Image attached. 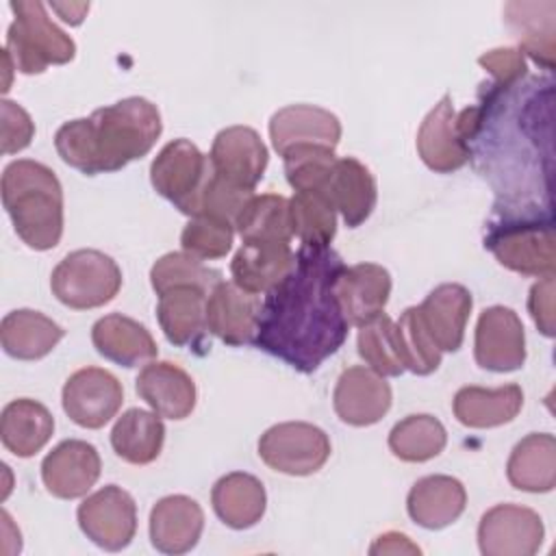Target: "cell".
I'll return each instance as SVG.
<instances>
[{
    "label": "cell",
    "mask_w": 556,
    "mask_h": 556,
    "mask_svg": "<svg viewBox=\"0 0 556 556\" xmlns=\"http://www.w3.org/2000/svg\"><path fill=\"white\" fill-rule=\"evenodd\" d=\"M343 267L330 245H300L291 271L261 302L252 343L302 374L315 371L348 339L337 295Z\"/></svg>",
    "instance_id": "6da1fadb"
},
{
    "label": "cell",
    "mask_w": 556,
    "mask_h": 556,
    "mask_svg": "<svg viewBox=\"0 0 556 556\" xmlns=\"http://www.w3.org/2000/svg\"><path fill=\"white\" fill-rule=\"evenodd\" d=\"M161 130L163 122L156 104L132 96L96 109L89 117L61 124L54 135V148L63 163L96 176L117 172L146 156Z\"/></svg>",
    "instance_id": "7a4b0ae2"
},
{
    "label": "cell",
    "mask_w": 556,
    "mask_h": 556,
    "mask_svg": "<svg viewBox=\"0 0 556 556\" xmlns=\"http://www.w3.org/2000/svg\"><path fill=\"white\" fill-rule=\"evenodd\" d=\"M2 204L17 237L33 250L59 245L63 235V187L56 174L37 161L17 159L2 172Z\"/></svg>",
    "instance_id": "3957f363"
},
{
    "label": "cell",
    "mask_w": 556,
    "mask_h": 556,
    "mask_svg": "<svg viewBox=\"0 0 556 556\" xmlns=\"http://www.w3.org/2000/svg\"><path fill=\"white\" fill-rule=\"evenodd\" d=\"M484 248L510 271L536 278L554 276L552 213H541L539 204H495Z\"/></svg>",
    "instance_id": "277c9868"
},
{
    "label": "cell",
    "mask_w": 556,
    "mask_h": 556,
    "mask_svg": "<svg viewBox=\"0 0 556 556\" xmlns=\"http://www.w3.org/2000/svg\"><path fill=\"white\" fill-rule=\"evenodd\" d=\"M15 20L7 30V54L22 74H41L50 65H65L76 43L46 13L39 0H11Z\"/></svg>",
    "instance_id": "5b68a950"
},
{
    "label": "cell",
    "mask_w": 556,
    "mask_h": 556,
    "mask_svg": "<svg viewBox=\"0 0 556 556\" xmlns=\"http://www.w3.org/2000/svg\"><path fill=\"white\" fill-rule=\"evenodd\" d=\"M122 287V269L100 250H74L52 269L54 298L76 311L109 304Z\"/></svg>",
    "instance_id": "8992f818"
},
{
    "label": "cell",
    "mask_w": 556,
    "mask_h": 556,
    "mask_svg": "<svg viewBox=\"0 0 556 556\" xmlns=\"http://www.w3.org/2000/svg\"><path fill=\"white\" fill-rule=\"evenodd\" d=\"M258 456L274 471L287 476H311L330 458V439L313 424L285 421L261 434Z\"/></svg>",
    "instance_id": "52a82bcc"
},
{
    "label": "cell",
    "mask_w": 556,
    "mask_h": 556,
    "mask_svg": "<svg viewBox=\"0 0 556 556\" xmlns=\"http://www.w3.org/2000/svg\"><path fill=\"white\" fill-rule=\"evenodd\" d=\"M208 176V156H204L189 139L165 143L150 165V182L156 193L189 217Z\"/></svg>",
    "instance_id": "ba28073f"
},
{
    "label": "cell",
    "mask_w": 556,
    "mask_h": 556,
    "mask_svg": "<svg viewBox=\"0 0 556 556\" xmlns=\"http://www.w3.org/2000/svg\"><path fill=\"white\" fill-rule=\"evenodd\" d=\"M76 517L85 536L106 552L128 547L137 532V504L132 495L117 484H106L87 495Z\"/></svg>",
    "instance_id": "9c48e42d"
},
{
    "label": "cell",
    "mask_w": 556,
    "mask_h": 556,
    "mask_svg": "<svg viewBox=\"0 0 556 556\" xmlns=\"http://www.w3.org/2000/svg\"><path fill=\"white\" fill-rule=\"evenodd\" d=\"M61 402L76 426L98 430L122 408L124 389L111 371L102 367H83L65 380Z\"/></svg>",
    "instance_id": "30bf717a"
},
{
    "label": "cell",
    "mask_w": 556,
    "mask_h": 556,
    "mask_svg": "<svg viewBox=\"0 0 556 556\" xmlns=\"http://www.w3.org/2000/svg\"><path fill=\"white\" fill-rule=\"evenodd\" d=\"M545 536L536 510L519 504L489 508L478 526V545L484 556H532Z\"/></svg>",
    "instance_id": "8fae6325"
},
{
    "label": "cell",
    "mask_w": 556,
    "mask_h": 556,
    "mask_svg": "<svg viewBox=\"0 0 556 556\" xmlns=\"http://www.w3.org/2000/svg\"><path fill=\"white\" fill-rule=\"evenodd\" d=\"M473 356L482 369L515 371L526 361V332L519 315L508 306H489L476 324Z\"/></svg>",
    "instance_id": "7c38bea8"
},
{
    "label": "cell",
    "mask_w": 556,
    "mask_h": 556,
    "mask_svg": "<svg viewBox=\"0 0 556 556\" xmlns=\"http://www.w3.org/2000/svg\"><path fill=\"white\" fill-rule=\"evenodd\" d=\"M267 148L250 126H228L213 139L208 163L224 180L254 191L267 167Z\"/></svg>",
    "instance_id": "4fadbf2b"
},
{
    "label": "cell",
    "mask_w": 556,
    "mask_h": 556,
    "mask_svg": "<svg viewBox=\"0 0 556 556\" xmlns=\"http://www.w3.org/2000/svg\"><path fill=\"white\" fill-rule=\"evenodd\" d=\"M391 387L384 376L363 365L341 371L332 393L337 417L343 424L358 428L380 421L391 408Z\"/></svg>",
    "instance_id": "5bb4252c"
},
{
    "label": "cell",
    "mask_w": 556,
    "mask_h": 556,
    "mask_svg": "<svg viewBox=\"0 0 556 556\" xmlns=\"http://www.w3.org/2000/svg\"><path fill=\"white\" fill-rule=\"evenodd\" d=\"M100 454L98 450L80 439L61 441L41 463V480L54 497L76 500L100 478Z\"/></svg>",
    "instance_id": "9a60e30c"
},
{
    "label": "cell",
    "mask_w": 556,
    "mask_h": 556,
    "mask_svg": "<svg viewBox=\"0 0 556 556\" xmlns=\"http://www.w3.org/2000/svg\"><path fill=\"white\" fill-rule=\"evenodd\" d=\"M258 313V295L243 291L232 280L217 282L206 295V330L226 345L252 343Z\"/></svg>",
    "instance_id": "2e32d148"
},
{
    "label": "cell",
    "mask_w": 556,
    "mask_h": 556,
    "mask_svg": "<svg viewBox=\"0 0 556 556\" xmlns=\"http://www.w3.org/2000/svg\"><path fill=\"white\" fill-rule=\"evenodd\" d=\"M269 139L280 156L295 146H324L334 150L341 139V122L321 106L291 104L271 115Z\"/></svg>",
    "instance_id": "e0dca14e"
},
{
    "label": "cell",
    "mask_w": 556,
    "mask_h": 556,
    "mask_svg": "<svg viewBox=\"0 0 556 556\" xmlns=\"http://www.w3.org/2000/svg\"><path fill=\"white\" fill-rule=\"evenodd\" d=\"M139 397L161 417L185 419L195 408V382L176 363L152 361L137 376Z\"/></svg>",
    "instance_id": "ac0fdd59"
},
{
    "label": "cell",
    "mask_w": 556,
    "mask_h": 556,
    "mask_svg": "<svg viewBox=\"0 0 556 556\" xmlns=\"http://www.w3.org/2000/svg\"><path fill=\"white\" fill-rule=\"evenodd\" d=\"M293 263L289 241H243L230 263V274L243 291L265 295L291 271Z\"/></svg>",
    "instance_id": "d6986e66"
},
{
    "label": "cell",
    "mask_w": 556,
    "mask_h": 556,
    "mask_svg": "<svg viewBox=\"0 0 556 556\" xmlns=\"http://www.w3.org/2000/svg\"><path fill=\"white\" fill-rule=\"evenodd\" d=\"M473 300L469 289L458 282L434 287L417 306L419 317L441 352H456L465 339V326Z\"/></svg>",
    "instance_id": "ffe728a7"
},
{
    "label": "cell",
    "mask_w": 556,
    "mask_h": 556,
    "mask_svg": "<svg viewBox=\"0 0 556 556\" xmlns=\"http://www.w3.org/2000/svg\"><path fill=\"white\" fill-rule=\"evenodd\" d=\"M417 152L426 167L439 174H452L469 161V150L456 132V111L447 93L424 117L417 132Z\"/></svg>",
    "instance_id": "44dd1931"
},
{
    "label": "cell",
    "mask_w": 556,
    "mask_h": 556,
    "mask_svg": "<svg viewBox=\"0 0 556 556\" xmlns=\"http://www.w3.org/2000/svg\"><path fill=\"white\" fill-rule=\"evenodd\" d=\"M337 295L350 326H363L380 315L391 295V274L376 263L343 267L337 280Z\"/></svg>",
    "instance_id": "7402d4cb"
},
{
    "label": "cell",
    "mask_w": 556,
    "mask_h": 556,
    "mask_svg": "<svg viewBox=\"0 0 556 556\" xmlns=\"http://www.w3.org/2000/svg\"><path fill=\"white\" fill-rule=\"evenodd\" d=\"M204 530L200 504L187 495L161 497L150 510V541L163 554L193 549Z\"/></svg>",
    "instance_id": "603a6c76"
},
{
    "label": "cell",
    "mask_w": 556,
    "mask_h": 556,
    "mask_svg": "<svg viewBox=\"0 0 556 556\" xmlns=\"http://www.w3.org/2000/svg\"><path fill=\"white\" fill-rule=\"evenodd\" d=\"M467 504V491L460 480L452 476H426L419 478L406 497L408 517L426 528L441 530L454 523Z\"/></svg>",
    "instance_id": "cb8c5ba5"
},
{
    "label": "cell",
    "mask_w": 556,
    "mask_h": 556,
    "mask_svg": "<svg viewBox=\"0 0 556 556\" xmlns=\"http://www.w3.org/2000/svg\"><path fill=\"white\" fill-rule=\"evenodd\" d=\"M91 343L100 356L124 367L148 363L159 352L150 330L122 313L100 317L91 328Z\"/></svg>",
    "instance_id": "d4e9b609"
},
{
    "label": "cell",
    "mask_w": 556,
    "mask_h": 556,
    "mask_svg": "<svg viewBox=\"0 0 556 556\" xmlns=\"http://www.w3.org/2000/svg\"><path fill=\"white\" fill-rule=\"evenodd\" d=\"M326 198L332 202L334 211L341 213L345 226L356 228L371 215L376 206V178L358 159H337Z\"/></svg>",
    "instance_id": "484cf974"
},
{
    "label": "cell",
    "mask_w": 556,
    "mask_h": 556,
    "mask_svg": "<svg viewBox=\"0 0 556 556\" xmlns=\"http://www.w3.org/2000/svg\"><path fill=\"white\" fill-rule=\"evenodd\" d=\"M211 504L215 515L232 530H248L261 521L267 506L265 486L258 478L245 471L222 476L213 491Z\"/></svg>",
    "instance_id": "4316f807"
},
{
    "label": "cell",
    "mask_w": 556,
    "mask_h": 556,
    "mask_svg": "<svg viewBox=\"0 0 556 556\" xmlns=\"http://www.w3.org/2000/svg\"><path fill=\"white\" fill-rule=\"evenodd\" d=\"M65 337V330L39 311L17 308L2 317L0 341L4 352L17 361H39Z\"/></svg>",
    "instance_id": "83f0119b"
},
{
    "label": "cell",
    "mask_w": 556,
    "mask_h": 556,
    "mask_svg": "<svg viewBox=\"0 0 556 556\" xmlns=\"http://www.w3.org/2000/svg\"><path fill=\"white\" fill-rule=\"evenodd\" d=\"M52 432H54V417L37 400L20 397L9 402L2 408V417H0L2 445L20 458L35 456L50 441Z\"/></svg>",
    "instance_id": "f1b7e54d"
},
{
    "label": "cell",
    "mask_w": 556,
    "mask_h": 556,
    "mask_svg": "<svg viewBox=\"0 0 556 556\" xmlns=\"http://www.w3.org/2000/svg\"><path fill=\"white\" fill-rule=\"evenodd\" d=\"M506 478L519 491H552L556 484V439L549 432L523 437L508 456Z\"/></svg>",
    "instance_id": "f546056e"
},
{
    "label": "cell",
    "mask_w": 556,
    "mask_h": 556,
    "mask_svg": "<svg viewBox=\"0 0 556 556\" xmlns=\"http://www.w3.org/2000/svg\"><path fill=\"white\" fill-rule=\"evenodd\" d=\"M523 406V391L519 384H504L497 389L463 387L456 391L452 408L454 417L467 428H495L513 421Z\"/></svg>",
    "instance_id": "4dcf8cb0"
},
{
    "label": "cell",
    "mask_w": 556,
    "mask_h": 556,
    "mask_svg": "<svg viewBox=\"0 0 556 556\" xmlns=\"http://www.w3.org/2000/svg\"><path fill=\"white\" fill-rule=\"evenodd\" d=\"M206 295L200 289L176 287L159 295L156 317L169 343L195 345L206 330Z\"/></svg>",
    "instance_id": "1f68e13d"
},
{
    "label": "cell",
    "mask_w": 556,
    "mask_h": 556,
    "mask_svg": "<svg viewBox=\"0 0 556 556\" xmlns=\"http://www.w3.org/2000/svg\"><path fill=\"white\" fill-rule=\"evenodd\" d=\"M165 441L161 415L143 408H128L111 430L113 452L130 465H148L159 458Z\"/></svg>",
    "instance_id": "d6a6232c"
},
{
    "label": "cell",
    "mask_w": 556,
    "mask_h": 556,
    "mask_svg": "<svg viewBox=\"0 0 556 556\" xmlns=\"http://www.w3.org/2000/svg\"><path fill=\"white\" fill-rule=\"evenodd\" d=\"M549 2H508L506 22L519 39V52H528L536 65L554 67V11Z\"/></svg>",
    "instance_id": "836d02e7"
},
{
    "label": "cell",
    "mask_w": 556,
    "mask_h": 556,
    "mask_svg": "<svg viewBox=\"0 0 556 556\" xmlns=\"http://www.w3.org/2000/svg\"><path fill=\"white\" fill-rule=\"evenodd\" d=\"M289 222L293 237L308 248H328L337 235V211L317 191H295L289 200Z\"/></svg>",
    "instance_id": "e575fe53"
},
{
    "label": "cell",
    "mask_w": 556,
    "mask_h": 556,
    "mask_svg": "<svg viewBox=\"0 0 556 556\" xmlns=\"http://www.w3.org/2000/svg\"><path fill=\"white\" fill-rule=\"evenodd\" d=\"M241 241H289L291 243V222H289V200L278 193L252 195L235 224Z\"/></svg>",
    "instance_id": "d590c367"
},
{
    "label": "cell",
    "mask_w": 556,
    "mask_h": 556,
    "mask_svg": "<svg viewBox=\"0 0 556 556\" xmlns=\"http://www.w3.org/2000/svg\"><path fill=\"white\" fill-rule=\"evenodd\" d=\"M447 432L443 424L426 413L408 415L389 432L391 452L406 463H424L443 452Z\"/></svg>",
    "instance_id": "8d00e7d4"
},
{
    "label": "cell",
    "mask_w": 556,
    "mask_h": 556,
    "mask_svg": "<svg viewBox=\"0 0 556 556\" xmlns=\"http://www.w3.org/2000/svg\"><path fill=\"white\" fill-rule=\"evenodd\" d=\"M150 282L156 295L176 287H191L211 293V289L222 282V271L206 267L202 261L187 252H169L156 258L152 265Z\"/></svg>",
    "instance_id": "74e56055"
},
{
    "label": "cell",
    "mask_w": 556,
    "mask_h": 556,
    "mask_svg": "<svg viewBox=\"0 0 556 556\" xmlns=\"http://www.w3.org/2000/svg\"><path fill=\"white\" fill-rule=\"evenodd\" d=\"M358 354L380 376L404 371L395 321L384 311L358 328Z\"/></svg>",
    "instance_id": "f35d334b"
},
{
    "label": "cell",
    "mask_w": 556,
    "mask_h": 556,
    "mask_svg": "<svg viewBox=\"0 0 556 556\" xmlns=\"http://www.w3.org/2000/svg\"><path fill=\"white\" fill-rule=\"evenodd\" d=\"M337 154L324 146H295L282 154L287 182L295 191H317L326 195Z\"/></svg>",
    "instance_id": "ab89813d"
},
{
    "label": "cell",
    "mask_w": 556,
    "mask_h": 556,
    "mask_svg": "<svg viewBox=\"0 0 556 556\" xmlns=\"http://www.w3.org/2000/svg\"><path fill=\"white\" fill-rule=\"evenodd\" d=\"M395 332L404 369L417 376H428L441 365V350L428 334L417 306H410L400 315L395 321Z\"/></svg>",
    "instance_id": "60d3db41"
},
{
    "label": "cell",
    "mask_w": 556,
    "mask_h": 556,
    "mask_svg": "<svg viewBox=\"0 0 556 556\" xmlns=\"http://www.w3.org/2000/svg\"><path fill=\"white\" fill-rule=\"evenodd\" d=\"M235 226L213 217H191L180 232L182 252L198 261L222 258L230 252Z\"/></svg>",
    "instance_id": "b9f144b4"
},
{
    "label": "cell",
    "mask_w": 556,
    "mask_h": 556,
    "mask_svg": "<svg viewBox=\"0 0 556 556\" xmlns=\"http://www.w3.org/2000/svg\"><path fill=\"white\" fill-rule=\"evenodd\" d=\"M254 195L250 189H241L222 176H217L211 167V176L204 185V189L198 195V202L193 206L191 217H213L228 224H237L239 213L248 204V200Z\"/></svg>",
    "instance_id": "7bdbcfd3"
},
{
    "label": "cell",
    "mask_w": 556,
    "mask_h": 556,
    "mask_svg": "<svg viewBox=\"0 0 556 556\" xmlns=\"http://www.w3.org/2000/svg\"><path fill=\"white\" fill-rule=\"evenodd\" d=\"M0 130H2V154H13L24 150L33 135H35V124L26 109H22L13 100H2L0 102Z\"/></svg>",
    "instance_id": "ee69618b"
},
{
    "label": "cell",
    "mask_w": 556,
    "mask_h": 556,
    "mask_svg": "<svg viewBox=\"0 0 556 556\" xmlns=\"http://www.w3.org/2000/svg\"><path fill=\"white\" fill-rule=\"evenodd\" d=\"M478 63L493 76V85H515L526 78V59L517 48H495L478 56Z\"/></svg>",
    "instance_id": "f6af8a7d"
},
{
    "label": "cell",
    "mask_w": 556,
    "mask_h": 556,
    "mask_svg": "<svg viewBox=\"0 0 556 556\" xmlns=\"http://www.w3.org/2000/svg\"><path fill=\"white\" fill-rule=\"evenodd\" d=\"M528 311L536 328L545 337H554V276H545L532 285L528 298Z\"/></svg>",
    "instance_id": "bcb514c9"
},
{
    "label": "cell",
    "mask_w": 556,
    "mask_h": 556,
    "mask_svg": "<svg viewBox=\"0 0 556 556\" xmlns=\"http://www.w3.org/2000/svg\"><path fill=\"white\" fill-rule=\"evenodd\" d=\"M369 554H421V549L406 534L384 532L371 543Z\"/></svg>",
    "instance_id": "7dc6e473"
},
{
    "label": "cell",
    "mask_w": 556,
    "mask_h": 556,
    "mask_svg": "<svg viewBox=\"0 0 556 556\" xmlns=\"http://www.w3.org/2000/svg\"><path fill=\"white\" fill-rule=\"evenodd\" d=\"M50 9L67 24L78 26L89 11V2H50Z\"/></svg>",
    "instance_id": "c3c4849f"
}]
</instances>
